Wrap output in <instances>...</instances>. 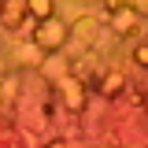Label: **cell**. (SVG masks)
I'll return each instance as SVG.
<instances>
[{
    "mask_svg": "<svg viewBox=\"0 0 148 148\" xmlns=\"http://www.w3.org/2000/svg\"><path fill=\"white\" fill-rule=\"evenodd\" d=\"M41 45H56V41H63V26H56V22H45L41 26V34H37Z\"/></svg>",
    "mask_w": 148,
    "mask_h": 148,
    "instance_id": "1",
    "label": "cell"
},
{
    "mask_svg": "<svg viewBox=\"0 0 148 148\" xmlns=\"http://www.w3.org/2000/svg\"><path fill=\"white\" fill-rule=\"evenodd\" d=\"M26 4H30V8H34V11H37L41 18L48 15V11H52V4H48V0H26Z\"/></svg>",
    "mask_w": 148,
    "mask_h": 148,
    "instance_id": "2",
    "label": "cell"
},
{
    "mask_svg": "<svg viewBox=\"0 0 148 148\" xmlns=\"http://www.w3.org/2000/svg\"><path fill=\"white\" fill-rule=\"evenodd\" d=\"M115 85H122V78H115V74H111L108 82H104V89H108V92H115Z\"/></svg>",
    "mask_w": 148,
    "mask_h": 148,
    "instance_id": "3",
    "label": "cell"
},
{
    "mask_svg": "<svg viewBox=\"0 0 148 148\" xmlns=\"http://www.w3.org/2000/svg\"><path fill=\"white\" fill-rule=\"evenodd\" d=\"M137 63H148V48H137Z\"/></svg>",
    "mask_w": 148,
    "mask_h": 148,
    "instance_id": "4",
    "label": "cell"
}]
</instances>
